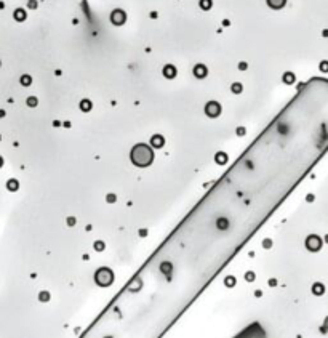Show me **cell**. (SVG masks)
I'll return each mask as SVG.
<instances>
[{
	"instance_id": "cell-1",
	"label": "cell",
	"mask_w": 328,
	"mask_h": 338,
	"mask_svg": "<svg viewBox=\"0 0 328 338\" xmlns=\"http://www.w3.org/2000/svg\"><path fill=\"white\" fill-rule=\"evenodd\" d=\"M152 159H154L152 149L147 144H136L131 149V160L133 164L139 165V167H147L152 162Z\"/></svg>"
},
{
	"instance_id": "cell-2",
	"label": "cell",
	"mask_w": 328,
	"mask_h": 338,
	"mask_svg": "<svg viewBox=\"0 0 328 338\" xmlns=\"http://www.w3.org/2000/svg\"><path fill=\"white\" fill-rule=\"evenodd\" d=\"M205 114H207L208 117H218L219 114H221L219 103H216V101H210V103H207V106H205Z\"/></svg>"
},
{
	"instance_id": "cell-3",
	"label": "cell",
	"mask_w": 328,
	"mask_h": 338,
	"mask_svg": "<svg viewBox=\"0 0 328 338\" xmlns=\"http://www.w3.org/2000/svg\"><path fill=\"white\" fill-rule=\"evenodd\" d=\"M125 13L122 10H115L112 15H110V21L114 23V24H117V26H120V24H123L125 23Z\"/></svg>"
},
{
	"instance_id": "cell-4",
	"label": "cell",
	"mask_w": 328,
	"mask_h": 338,
	"mask_svg": "<svg viewBox=\"0 0 328 338\" xmlns=\"http://www.w3.org/2000/svg\"><path fill=\"white\" fill-rule=\"evenodd\" d=\"M320 245H322V242H320V239L317 236H311L309 239H307V247H309V250H319Z\"/></svg>"
},
{
	"instance_id": "cell-5",
	"label": "cell",
	"mask_w": 328,
	"mask_h": 338,
	"mask_svg": "<svg viewBox=\"0 0 328 338\" xmlns=\"http://www.w3.org/2000/svg\"><path fill=\"white\" fill-rule=\"evenodd\" d=\"M194 76L199 77V79H203L207 76V68H205L203 64H197L195 68H194Z\"/></svg>"
},
{
	"instance_id": "cell-6",
	"label": "cell",
	"mask_w": 328,
	"mask_h": 338,
	"mask_svg": "<svg viewBox=\"0 0 328 338\" xmlns=\"http://www.w3.org/2000/svg\"><path fill=\"white\" fill-rule=\"evenodd\" d=\"M163 76L165 77H170V79H173L176 76V69H175V66H171V64H168V66H165L163 68Z\"/></svg>"
},
{
	"instance_id": "cell-7",
	"label": "cell",
	"mask_w": 328,
	"mask_h": 338,
	"mask_svg": "<svg viewBox=\"0 0 328 338\" xmlns=\"http://www.w3.org/2000/svg\"><path fill=\"white\" fill-rule=\"evenodd\" d=\"M285 2L287 0H267L271 8H282V7L285 5Z\"/></svg>"
},
{
	"instance_id": "cell-8",
	"label": "cell",
	"mask_w": 328,
	"mask_h": 338,
	"mask_svg": "<svg viewBox=\"0 0 328 338\" xmlns=\"http://www.w3.org/2000/svg\"><path fill=\"white\" fill-rule=\"evenodd\" d=\"M80 109H82V111H83V112H88L90 109H91V101H88V100H83V101H82V103H80Z\"/></svg>"
},
{
	"instance_id": "cell-9",
	"label": "cell",
	"mask_w": 328,
	"mask_h": 338,
	"mask_svg": "<svg viewBox=\"0 0 328 338\" xmlns=\"http://www.w3.org/2000/svg\"><path fill=\"white\" fill-rule=\"evenodd\" d=\"M151 143H152V146H155V148H162V144H163V138L157 135V136H154V138H152Z\"/></svg>"
},
{
	"instance_id": "cell-10",
	"label": "cell",
	"mask_w": 328,
	"mask_h": 338,
	"mask_svg": "<svg viewBox=\"0 0 328 338\" xmlns=\"http://www.w3.org/2000/svg\"><path fill=\"white\" fill-rule=\"evenodd\" d=\"M15 19H16V21H24V19H26L24 10H16V11H15Z\"/></svg>"
},
{
	"instance_id": "cell-11",
	"label": "cell",
	"mask_w": 328,
	"mask_h": 338,
	"mask_svg": "<svg viewBox=\"0 0 328 338\" xmlns=\"http://www.w3.org/2000/svg\"><path fill=\"white\" fill-rule=\"evenodd\" d=\"M283 82H285V84H293V82H295V76L291 72H287L285 76H283Z\"/></svg>"
},
{
	"instance_id": "cell-12",
	"label": "cell",
	"mask_w": 328,
	"mask_h": 338,
	"mask_svg": "<svg viewBox=\"0 0 328 338\" xmlns=\"http://www.w3.org/2000/svg\"><path fill=\"white\" fill-rule=\"evenodd\" d=\"M37 103H38V101H37V98H35V96L27 98V106H29V108H35V106H37Z\"/></svg>"
},
{
	"instance_id": "cell-13",
	"label": "cell",
	"mask_w": 328,
	"mask_h": 338,
	"mask_svg": "<svg viewBox=\"0 0 328 338\" xmlns=\"http://www.w3.org/2000/svg\"><path fill=\"white\" fill-rule=\"evenodd\" d=\"M30 82H32V79H30L29 76H22V77H21V85H24V87L30 85Z\"/></svg>"
},
{
	"instance_id": "cell-14",
	"label": "cell",
	"mask_w": 328,
	"mask_h": 338,
	"mask_svg": "<svg viewBox=\"0 0 328 338\" xmlns=\"http://www.w3.org/2000/svg\"><path fill=\"white\" fill-rule=\"evenodd\" d=\"M8 189H11V191L18 189V181H16V180H10V181H8Z\"/></svg>"
},
{
	"instance_id": "cell-15",
	"label": "cell",
	"mask_w": 328,
	"mask_h": 338,
	"mask_svg": "<svg viewBox=\"0 0 328 338\" xmlns=\"http://www.w3.org/2000/svg\"><path fill=\"white\" fill-rule=\"evenodd\" d=\"M200 7L205 8V10H208L211 7V2H210V0H200Z\"/></svg>"
},
{
	"instance_id": "cell-16",
	"label": "cell",
	"mask_w": 328,
	"mask_h": 338,
	"mask_svg": "<svg viewBox=\"0 0 328 338\" xmlns=\"http://www.w3.org/2000/svg\"><path fill=\"white\" fill-rule=\"evenodd\" d=\"M231 90H232V92H234V93H240V92H242V85H240V84H234V85H232V87H231Z\"/></svg>"
},
{
	"instance_id": "cell-17",
	"label": "cell",
	"mask_w": 328,
	"mask_h": 338,
	"mask_svg": "<svg viewBox=\"0 0 328 338\" xmlns=\"http://www.w3.org/2000/svg\"><path fill=\"white\" fill-rule=\"evenodd\" d=\"M320 69L323 71V72H328V61H322L320 63Z\"/></svg>"
},
{
	"instance_id": "cell-18",
	"label": "cell",
	"mask_w": 328,
	"mask_h": 338,
	"mask_svg": "<svg viewBox=\"0 0 328 338\" xmlns=\"http://www.w3.org/2000/svg\"><path fill=\"white\" fill-rule=\"evenodd\" d=\"M322 285H320V284H317V285H315V292H317V293H322Z\"/></svg>"
},
{
	"instance_id": "cell-19",
	"label": "cell",
	"mask_w": 328,
	"mask_h": 338,
	"mask_svg": "<svg viewBox=\"0 0 328 338\" xmlns=\"http://www.w3.org/2000/svg\"><path fill=\"white\" fill-rule=\"evenodd\" d=\"M37 7V2H34V0H30L29 2V8H35Z\"/></svg>"
},
{
	"instance_id": "cell-20",
	"label": "cell",
	"mask_w": 328,
	"mask_h": 338,
	"mask_svg": "<svg viewBox=\"0 0 328 338\" xmlns=\"http://www.w3.org/2000/svg\"><path fill=\"white\" fill-rule=\"evenodd\" d=\"M5 116V111H0V117H3Z\"/></svg>"
},
{
	"instance_id": "cell-21",
	"label": "cell",
	"mask_w": 328,
	"mask_h": 338,
	"mask_svg": "<svg viewBox=\"0 0 328 338\" xmlns=\"http://www.w3.org/2000/svg\"><path fill=\"white\" fill-rule=\"evenodd\" d=\"M0 165H2V157H0Z\"/></svg>"
}]
</instances>
